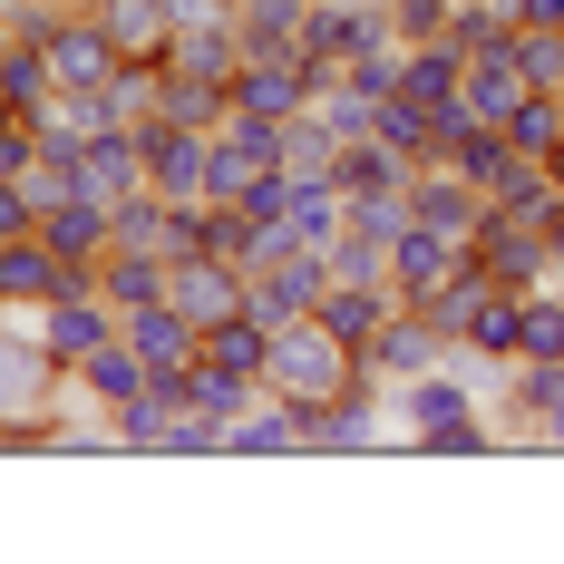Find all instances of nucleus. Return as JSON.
I'll return each mask as SVG.
<instances>
[{
	"label": "nucleus",
	"instance_id": "nucleus-1",
	"mask_svg": "<svg viewBox=\"0 0 564 564\" xmlns=\"http://www.w3.org/2000/svg\"><path fill=\"white\" fill-rule=\"evenodd\" d=\"M409 419V448L419 457H477L497 448V429H487V399H477V360L457 370V360H438V370H419V380H399V390H380Z\"/></svg>",
	"mask_w": 564,
	"mask_h": 564
},
{
	"label": "nucleus",
	"instance_id": "nucleus-2",
	"mask_svg": "<svg viewBox=\"0 0 564 564\" xmlns=\"http://www.w3.org/2000/svg\"><path fill=\"white\" fill-rule=\"evenodd\" d=\"M360 380V350L350 340H332L322 332V312H302V322H273V350H263V390L273 399H340Z\"/></svg>",
	"mask_w": 564,
	"mask_h": 564
},
{
	"label": "nucleus",
	"instance_id": "nucleus-3",
	"mask_svg": "<svg viewBox=\"0 0 564 564\" xmlns=\"http://www.w3.org/2000/svg\"><path fill=\"white\" fill-rule=\"evenodd\" d=\"M467 253L507 282V292H535V282L555 273V253H545V215H516V205H487L477 234H467Z\"/></svg>",
	"mask_w": 564,
	"mask_h": 564
},
{
	"label": "nucleus",
	"instance_id": "nucleus-4",
	"mask_svg": "<svg viewBox=\"0 0 564 564\" xmlns=\"http://www.w3.org/2000/svg\"><path fill=\"white\" fill-rule=\"evenodd\" d=\"M438 360H457V340L419 312V302H399L390 322H380V340L360 350V380L370 390H399V380H419V370H438Z\"/></svg>",
	"mask_w": 564,
	"mask_h": 564
},
{
	"label": "nucleus",
	"instance_id": "nucleus-5",
	"mask_svg": "<svg viewBox=\"0 0 564 564\" xmlns=\"http://www.w3.org/2000/svg\"><path fill=\"white\" fill-rule=\"evenodd\" d=\"M322 292H332V253L302 243V253L243 273V312H253V322H302V312H322Z\"/></svg>",
	"mask_w": 564,
	"mask_h": 564
},
{
	"label": "nucleus",
	"instance_id": "nucleus-6",
	"mask_svg": "<svg viewBox=\"0 0 564 564\" xmlns=\"http://www.w3.org/2000/svg\"><path fill=\"white\" fill-rule=\"evenodd\" d=\"M370 40H399L380 0H302V40H292L302 58L340 68V58H350V50H370Z\"/></svg>",
	"mask_w": 564,
	"mask_h": 564
},
{
	"label": "nucleus",
	"instance_id": "nucleus-7",
	"mask_svg": "<svg viewBox=\"0 0 564 564\" xmlns=\"http://www.w3.org/2000/svg\"><path fill=\"white\" fill-rule=\"evenodd\" d=\"M147 185L175 195V205H205V156H215V127H175V117H147Z\"/></svg>",
	"mask_w": 564,
	"mask_h": 564
},
{
	"label": "nucleus",
	"instance_id": "nucleus-8",
	"mask_svg": "<svg viewBox=\"0 0 564 564\" xmlns=\"http://www.w3.org/2000/svg\"><path fill=\"white\" fill-rule=\"evenodd\" d=\"M380 409H390V399L370 390V380H350L340 399H312V409H302L312 457H370V448H380Z\"/></svg>",
	"mask_w": 564,
	"mask_h": 564
},
{
	"label": "nucleus",
	"instance_id": "nucleus-9",
	"mask_svg": "<svg viewBox=\"0 0 564 564\" xmlns=\"http://www.w3.org/2000/svg\"><path fill=\"white\" fill-rule=\"evenodd\" d=\"M166 302L195 332H215L225 312H243V263H225V253H175L166 263Z\"/></svg>",
	"mask_w": 564,
	"mask_h": 564
},
{
	"label": "nucleus",
	"instance_id": "nucleus-10",
	"mask_svg": "<svg viewBox=\"0 0 564 564\" xmlns=\"http://www.w3.org/2000/svg\"><path fill=\"white\" fill-rule=\"evenodd\" d=\"M390 98H409V108H467V50L457 40H399V88Z\"/></svg>",
	"mask_w": 564,
	"mask_h": 564
},
{
	"label": "nucleus",
	"instance_id": "nucleus-11",
	"mask_svg": "<svg viewBox=\"0 0 564 564\" xmlns=\"http://www.w3.org/2000/svg\"><path fill=\"white\" fill-rule=\"evenodd\" d=\"M457 263H467V234H438V225H419V215H409L399 243H390V292H399V302H429Z\"/></svg>",
	"mask_w": 564,
	"mask_h": 564
},
{
	"label": "nucleus",
	"instance_id": "nucleus-12",
	"mask_svg": "<svg viewBox=\"0 0 564 564\" xmlns=\"http://www.w3.org/2000/svg\"><path fill=\"white\" fill-rule=\"evenodd\" d=\"M108 332H117V302L98 292V282H88V292H58V302H40V350H50L58 370H68V360H88Z\"/></svg>",
	"mask_w": 564,
	"mask_h": 564
},
{
	"label": "nucleus",
	"instance_id": "nucleus-13",
	"mask_svg": "<svg viewBox=\"0 0 564 564\" xmlns=\"http://www.w3.org/2000/svg\"><path fill=\"white\" fill-rule=\"evenodd\" d=\"M175 419H185V370H147V390L127 399V409H108L117 448H137V457H166Z\"/></svg>",
	"mask_w": 564,
	"mask_h": 564
},
{
	"label": "nucleus",
	"instance_id": "nucleus-14",
	"mask_svg": "<svg viewBox=\"0 0 564 564\" xmlns=\"http://www.w3.org/2000/svg\"><path fill=\"white\" fill-rule=\"evenodd\" d=\"M535 98V78L516 68V40H497V50H467V117H487V127H507L516 108Z\"/></svg>",
	"mask_w": 564,
	"mask_h": 564
},
{
	"label": "nucleus",
	"instance_id": "nucleus-15",
	"mask_svg": "<svg viewBox=\"0 0 564 564\" xmlns=\"http://www.w3.org/2000/svg\"><path fill=\"white\" fill-rule=\"evenodd\" d=\"M98 20H108L117 58H156V68H166V50H175V20H185V0H98Z\"/></svg>",
	"mask_w": 564,
	"mask_h": 564
},
{
	"label": "nucleus",
	"instance_id": "nucleus-16",
	"mask_svg": "<svg viewBox=\"0 0 564 564\" xmlns=\"http://www.w3.org/2000/svg\"><path fill=\"white\" fill-rule=\"evenodd\" d=\"M225 457H312V438H302V399H273V390H263L243 419H234Z\"/></svg>",
	"mask_w": 564,
	"mask_h": 564
},
{
	"label": "nucleus",
	"instance_id": "nucleus-17",
	"mask_svg": "<svg viewBox=\"0 0 564 564\" xmlns=\"http://www.w3.org/2000/svg\"><path fill=\"white\" fill-rule=\"evenodd\" d=\"M409 215H419V225H438V234H477L487 195H477L457 166H419V175H409Z\"/></svg>",
	"mask_w": 564,
	"mask_h": 564
},
{
	"label": "nucleus",
	"instance_id": "nucleus-18",
	"mask_svg": "<svg viewBox=\"0 0 564 564\" xmlns=\"http://www.w3.org/2000/svg\"><path fill=\"white\" fill-rule=\"evenodd\" d=\"M40 234H50L68 263H98L117 243V215H108V195H58V205H40Z\"/></svg>",
	"mask_w": 564,
	"mask_h": 564
},
{
	"label": "nucleus",
	"instance_id": "nucleus-19",
	"mask_svg": "<svg viewBox=\"0 0 564 564\" xmlns=\"http://www.w3.org/2000/svg\"><path fill=\"white\" fill-rule=\"evenodd\" d=\"M390 312H399V292H390V282H340V273H332V292H322V332L350 340V350H370Z\"/></svg>",
	"mask_w": 564,
	"mask_h": 564
},
{
	"label": "nucleus",
	"instance_id": "nucleus-20",
	"mask_svg": "<svg viewBox=\"0 0 564 564\" xmlns=\"http://www.w3.org/2000/svg\"><path fill=\"white\" fill-rule=\"evenodd\" d=\"M117 332L147 350V370H185V360H195V340H205L175 302H137V312H117Z\"/></svg>",
	"mask_w": 564,
	"mask_h": 564
},
{
	"label": "nucleus",
	"instance_id": "nucleus-21",
	"mask_svg": "<svg viewBox=\"0 0 564 564\" xmlns=\"http://www.w3.org/2000/svg\"><path fill=\"white\" fill-rule=\"evenodd\" d=\"M0 98L20 117L58 98V68H50V50H40V30H0Z\"/></svg>",
	"mask_w": 564,
	"mask_h": 564
},
{
	"label": "nucleus",
	"instance_id": "nucleus-22",
	"mask_svg": "<svg viewBox=\"0 0 564 564\" xmlns=\"http://www.w3.org/2000/svg\"><path fill=\"white\" fill-rule=\"evenodd\" d=\"M497 292H507V282H497V273H487V263H477V253H467V263H457V273L438 282L429 302H419V312H429V322H438V332H448V340H467V332H477V312H487Z\"/></svg>",
	"mask_w": 564,
	"mask_h": 564
},
{
	"label": "nucleus",
	"instance_id": "nucleus-23",
	"mask_svg": "<svg viewBox=\"0 0 564 564\" xmlns=\"http://www.w3.org/2000/svg\"><path fill=\"white\" fill-rule=\"evenodd\" d=\"M147 185V137L137 127H88V195H137Z\"/></svg>",
	"mask_w": 564,
	"mask_h": 564
},
{
	"label": "nucleus",
	"instance_id": "nucleus-24",
	"mask_svg": "<svg viewBox=\"0 0 564 564\" xmlns=\"http://www.w3.org/2000/svg\"><path fill=\"white\" fill-rule=\"evenodd\" d=\"M98 292H108L117 312L166 302V253H147V243H108V253H98Z\"/></svg>",
	"mask_w": 564,
	"mask_h": 564
},
{
	"label": "nucleus",
	"instance_id": "nucleus-25",
	"mask_svg": "<svg viewBox=\"0 0 564 564\" xmlns=\"http://www.w3.org/2000/svg\"><path fill=\"white\" fill-rule=\"evenodd\" d=\"M409 175H419V166L399 156L380 127H370V137H350V147L332 156V185H340V195H380V185H409Z\"/></svg>",
	"mask_w": 564,
	"mask_h": 564
},
{
	"label": "nucleus",
	"instance_id": "nucleus-26",
	"mask_svg": "<svg viewBox=\"0 0 564 564\" xmlns=\"http://www.w3.org/2000/svg\"><path fill=\"white\" fill-rule=\"evenodd\" d=\"M215 370H234V380H263V350H273V322H253V312H225L215 332L195 340Z\"/></svg>",
	"mask_w": 564,
	"mask_h": 564
},
{
	"label": "nucleus",
	"instance_id": "nucleus-27",
	"mask_svg": "<svg viewBox=\"0 0 564 564\" xmlns=\"http://www.w3.org/2000/svg\"><path fill=\"white\" fill-rule=\"evenodd\" d=\"M282 234L312 243V253L340 234V185H332V175H302V166H292V215H282Z\"/></svg>",
	"mask_w": 564,
	"mask_h": 564
},
{
	"label": "nucleus",
	"instance_id": "nucleus-28",
	"mask_svg": "<svg viewBox=\"0 0 564 564\" xmlns=\"http://www.w3.org/2000/svg\"><path fill=\"white\" fill-rule=\"evenodd\" d=\"M234 88L225 78H195V68H166V88H156V117H175V127H225Z\"/></svg>",
	"mask_w": 564,
	"mask_h": 564
},
{
	"label": "nucleus",
	"instance_id": "nucleus-29",
	"mask_svg": "<svg viewBox=\"0 0 564 564\" xmlns=\"http://www.w3.org/2000/svg\"><path fill=\"white\" fill-rule=\"evenodd\" d=\"M234 30H243V50H292L302 40V0H234Z\"/></svg>",
	"mask_w": 564,
	"mask_h": 564
},
{
	"label": "nucleus",
	"instance_id": "nucleus-30",
	"mask_svg": "<svg viewBox=\"0 0 564 564\" xmlns=\"http://www.w3.org/2000/svg\"><path fill=\"white\" fill-rule=\"evenodd\" d=\"M332 88H350V98H390L399 88V40H370V50H350L332 68Z\"/></svg>",
	"mask_w": 564,
	"mask_h": 564
},
{
	"label": "nucleus",
	"instance_id": "nucleus-31",
	"mask_svg": "<svg viewBox=\"0 0 564 564\" xmlns=\"http://www.w3.org/2000/svg\"><path fill=\"white\" fill-rule=\"evenodd\" d=\"M555 137H564V98H555V88H535V98L507 117V147H516V156H555Z\"/></svg>",
	"mask_w": 564,
	"mask_h": 564
},
{
	"label": "nucleus",
	"instance_id": "nucleus-32",
	"mask_svg": "<svg viewBox=\"0 0 564 564\" xmlns=\"http://www.w3.org/2000/svg\"><path fill=\"white\" fill-rule=\"evenodd\" d=\"M507 399H516V419H555L564 409V360H516Z\"/></svg>",
	"mask_w": 564,
	"mask_h": 564
},
{
	"label": "nucleus",
	"instance_id": "nucleus-33",
	"mask_svg": "<svg viewBox=\"0 0 564 564\" xmlns=\"http://www.w3.org/2000/svg\"><path fill=\"white\" fill-rule=\"evenodd\" d=\"M332 156H340V137L322 127V108L282 117V166H302V175H332Z\"/></svg>",
	"mask_w": 564,
	"mask_h": 564
},
{
	"label": "nucleus",
	"instance_id": "nucleus-34",
	"mask_svg": "<svg viewBox=\"0 0 564 564\" xmlns=\"http://www.w3.org/2000/svg\"><path fill=\"white\" fill-rule=\"evenodd\" d=\"M225 205H243L253 225H282V215H292V166H263V175H243V185H234Z\"/></svg>",
	"mask_w": 564,
	"mask_h": 564
},
{
	"label": "nucleus",
	"instance_id": "nucleus-35",
	"mask_svg": "<svg viewBox=\"0 0 564 564\" xmlns=\"http://www.w3.org/2000/svg\"><path fill=\"white\" fill-rule=\"evenodd\" d=\"M516 68L535 88H564V30H516Z\"/></svg>",
	"mask_w": 564,
	"mask_h": 564
},
{
	"label": "nucleus",
	"instance_id": "nucleus-36",
	"mask_svg": "<svg viewBox=\"0 0 564 564\" xmlns=\"http://www.w3.org/2000/svg\"><path fill=\"white\" fill-rule=\"evenodd\" d=\"M399 40H448V0H380Z\"/></svg>",
	"mask_w": 564,
	"mask_h": 564
},
{
	"label": "nucleus",
	"instance_id": "nucleus-37",
	"mask_svg": "<svg viewBox=\"0 0 564 564\" xmlns=\"http://www.w3.org/2000/svg\"><path fill=\"white\" fill-rule=\"evenodd\" d=\"M30 156H40V127L30 117H0V175H30Z\"/></svg>",
	"mask_w": 564,
	"mask_h": 564
},
{
	"label": "nucleus",
	"instance_id": "nucleus-38",
	"mask_svg": "<svg viewBox=\"0 0 564 564\" xmlns=\"http://www.w3.org/2000/svg\"><path fill=\"white\" fill-rule=\"evenodd\" d=\"M507 20H516V30H555L564 0H507Z\"/></svg>",
	"mask_w": 564,
	"mask_h": 564
},
{
	"label": "nucleus",
	"instance_id": "nucleus-39",
	"mask_svg": "<svg viewBox=\"0 0 564 564\" xmlns=\"http://www.w3.org/2000/svg\"><path fill=\"white\" fill-rule=\"evenodd\" d=\"M545 253L564 263V195H555V215H545Z\"/></svg>",
	"mask_w": 564,
	"mask_h": 564
},
{
	"label": "nucleus",
	"instance_id": "nucleus-40",
	"mask_svg": "<svg viewBox=\"0 0 564 564\" xmlns=\"http://www.w3.org/2000/svg\"><path fill=\"white\" fill-rule=\"evenodd\" d=\"M535 448H564V409H555V419H535Z\"/></svg>",
	"mask_w": 564,
	"mask_h": 564
},
{
	"label": "nucleus",
	"instance_id": "nucleus-41",
	"mask_svg": "<svg viewBox=\"0 0 564 564\" xmlns=\"http://www.w3.org/2000/svg\"><path fill=\"white\" fill-rule=\"evenodd\" d=\"M0 448H30V429H20V419H10V409H0Z\"/></svg>",
	"mask_w": 564,
	"mask_h": 564
},
{
	"label": "nucleus",
	"instance_id": "nucleus-42",
	"mask_svg": "<svg viewBox=\"0 0 564 564\" xmlns=\"http://www.w3.org/2000/svg\"><path fill=\"white\" fill-rule=\"evenodd\" d=\"M10 10H20V0H0V30H10Z\"/></svg>",
	"mask_w": 564,
	"mask_h": 564
},
{
	"label": "nucleus",
	"instance_id": "nucleus-43",
	"mask_svg": "<svg viewBox=\"0 0 564 564\" xmlns=\"http://www.w3.org/2000/svg\"><path fill=\"white\" fill-rule=\"evenodd\" d=\"M448 10H477V0H448Z\"/></svg>",
	"mask_w": 564,
	"mask_h": 564
},
{
	"label": "nucleus",
	"instance_id": "nucleus-44",
	"mask_svg": "<svg viewBox=\"0 0 564 564\" xmlns=\"http://www.w3.org/2000/svg\"><path fill=\"white\" fill-rule=\"evenodd\" d=\"M0 117H20V108H10V98H0Z\"/></svg>",
	"mask_w": 564,
	"mask_h": 564
},
{
	"label": "nucleus",
	"instance_id": "nucleus-45",
	"mask_svg": "<svg viewBox=\"0 0 564 564\" xmlns=\"http://www.w3.org/2000/svg\"><path fill=\"white\" fill-rule=\"evenodd\" d=\"M215 10H234V0H215Z\"/></svg>",
	"mask_w": 564,
	"mask_h": 564
},
{
	"label": "nucleus",
	"instance_id": "nucleus-46",
	"mask_svg": "<svg viewBox=\"0 0 564 564\" xmlns=\"http://www.w3.org/2000/svg\"><path fill=\"white\" fill-rule=\"evenodd\" d=\"M555 30H564V20H555Z\"/></svg>",
	"mask_w": 564,
	"mask_h": 564
}]
</instances>
